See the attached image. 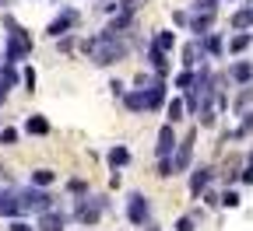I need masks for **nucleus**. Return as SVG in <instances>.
Returning a JSON list of instances; mask_svg holds the SVG:
<instances>
[{
	"label": "nucleus",
	"mask_w": 253,
	"mask_h": 231,
	"mask_svg": "<svg viewBox=\"0 0 253 231\" xmlns=\"http://www.w3.org/2000/svg\"><path fill=\"white\" fill-rule=\"evenodd\" d=\"M81 53L95 63V67H113V63L126 60V53H130V46L123 42V35H109V32H95V35H88L81 42Z\"/></svg>",
	"instance_id": "obj_1"
},
{
	"label": "nucleus",
	"mask_w": 253,
	"mask_h": 231,
	"mask_svg": "<svg viewBox=\"0 0 253 231\" xmlns=\"http://www.w3.org/2000/svg\"><path fill=\"white\" fill-rule=\"evenodd\" d=\"M4 63H14V67H18V63L32 53V35H28V32L11 18V14H4Z\"/></svg>",
	"instance_id": "obj_2"
},
{
	"label": "nucleus",
	"mask_w": 253,
	"mask_h": 231,
	"mask_svg": "<svg viewBox=\"0 0 253 231\" xmlns=\"http://www.w3.org/2000/svg\"><path fill=\"white\" fill-rule=\"evenodd\" d=\"M18 203H21V214H28V210L46 214V210H53V196L39 186H25V189H18Z\"/></svg>",
	"instance_id": "obj_3"
},
{
	"label": "nucleus",
	"mask_w": 253,
	"mask_h": 231,
	"mask_svg": "<svg viewBox=\"0 0 253 231\" xmlns=\"http://www.w3.org/2000/svg\"><path fill=\"white\" fill-rule=\"evenodd\" d=\"M106 210V196H81L78 200V210H74V221L81 224V228H95L99 224V214Z\"/></svg>",
	"instance_id": "obj_4"
},
{
	"label": "nucleus",
	"mask_w": 253,
	"mask_h": 231,
	"mask_svg": "<svg viewBox=\"0 0 253 231\" xmlns=\"http://www.w3.org/2000/svg\"><path fill=\"white\" fill-rule=\"evenodd\" d=\"M194 140H197V126L190 130V133L183 137V140H176V151H172V175H179V172H186L190 168V161H194Z\"/></svg>",
	"instance_id": "obj_5"
},
{
	"label": "nucleus",
	"mask_w": 253,
	"mask_h": 231,
	"mask_svg": "<svg viewBox=\"0 0 253 231\" xmlns=\"http://www.w3.org/2000/svg\"><path fill=\"white\" fill-rule=\"evenodd\" d=\"M126 221H130L134 228H144L151 221V203L144 193H130L126 196Z\"/></svg>",
	"instance_id": "obj_6"
},
{
	"label": "nucleus",
	"mask_w": 253,
	"mask_h": 231,
	"mask_svg": "<svg viewBox=\"0 0 253 231\" xmlns=\"http://www.w3.org/2000/svg\"><path fill=\"white\" fill-rule=\"evenodd\" d=\"M78 21H81V14H78L74 7H63V11H60V14H56V18L49 21V28H46V35H49V39H60V35H71V28H74Z\"/></svg>",
	"instance_id": "obj_7"
},
{
	"label": "nucleus",
	"mask_w": 253,
	"mask_h": 231,
	"mask_svg": "<svg viewBox=\"0 0 253 231\" xmlns=\"http://www.w3.org/2000/svg\"><path fill=\"white\" fill-rule=\"evenodd\" d=\"M144 91V105H148V112H158V109H166V95H169V84L162 81V77H151V84L148 88H141Z\"/></svg>",
	"instance_id": "obj_8"
},
{
	"label": "nucleus",
	"mask_w": 253,
	"mask_h": 231,
	"mask_svg": "<svg viewBox=\"0 0 253 231\" xmlns=\"http://www.w3.org/2000/svg\"><path fill=\"white\" fill-rule=\"evenodd\" d=\"M172 151H176V130H172V123H166L162 130H158L155 154H158V158H172Z\"/></svg>",
	"instance_id": "obj_9"
},
{
	"label": "nucleus",
	"mask_w": 253,
	"mask_h": 231,
	"mask_svg": "<svg viewBox=\"0 0 253 231\" xmlns=\"http://www.w3.org/2000/svg\"><path fill=\"white\" fill-rule=\"evenodd\" d=\"M211 175H214L211 165H201V168H194V175H190V196H201V193L211 186Z\"/></svg>",
	"instance_id": "obj_10"
},
{
	"label": "nucleus",
	"mask_w": 253,
	"mask_h": 231,
	"mask_svg": "<svg viewBox=\"0 0 253 231\" xmlns=\"http://www.w3.org/2000/svg\"><path fill=\"white\" fill-rule=\"evenodd\" d=\"M0 214H4V217H18V214H21V203H18V189H14V186L0 189Z\"/></svg>",
	"instance_id": "obj_11"
},
{
	"label": "nucleus",
	"mask_w": 253,
	"mask_h": 231,
	"mask_svg": "<svg viewBox=\"0 0 253 231\" xmlns=\"http://www.w3.org/2000/svg\"><path fill=\"white\" fill-rule=\"evenodd\" d=\"M67 228V214L63 210H46V214H39V231H63Z\"/></svg>",
	"instance_id": "obj_12"
},
{
	"label": "nucleus",
	"mask_w": 253,
	"mask_h": 231,
	"mask_svg": "<svg viewBox=\"0 0 253 231\" xmlns=\"http://www.w3.org/2000/svg\"><path fill=\"white\" fill-rule=\"evenodd\" d=\"M148 67H151V70H155L158 77L166 81V74H169V60H166V53L158 49L155 42H148Z\"/></svg>",
	"instance_id": "obj_13"
},
{
	"label": "nucleus",
	"mask_w": 253,
	"mask_h": 231,
	"mask_svg": "<svg viewBox=\"0 0 253 231\" xmlns=\"http://www.w3.org/2000/svg\"><path fill=\"white\" fill-rule=\"evenodd\" d=\"M186 25H190V32L201 39V35H208L211 25H214V11H197V18H186Z\"/></svg>",
	"instance_id": "obj_14"
},
{
	"label": "nucleus",
	"mask_w": 253,
	"mask_h": 231,
	"mask_svg": "<svg viewBox=\"0 0 253 231\" xmlns=\"http://www.w3.org/2000/svg\"><path fill=\"white\" fill-rule=\"evenodd\" d=\"M229 81H236L239 88H246V84L253 81V63H246V60L232 63V67H229Z\"/></svg>",
	"instance_id": "obj_15"
},
{
	"label": "nucleus",
	"mask_w": 253,
	"mask_h": 231,
	"mask_svg": "<svg viewBox=\"0 0 253 231\" xmlns=\"http://www.w3.org/2000/svg\"><path fill=\"white\" fill-rule=\"evenodd\" d=\"M123 105H126V112H134V116L148 112V105H144V91H141V88H134V91H123Z\"/></svg>",
	"instance_id": "obj_16"
},
{
	"label": "nucleus",
	"mask_w": 253,
	"mask_h": 231,
	"mask_svg": "<svg viewBox=\"0 0 253 231\" xmlns=\"http://www.w3.org/2000/svg\"><path fill=\"white\" fill-rule=\"evenodd\" d=\"M197 42H201V53H204V56H221V53H225V46H221V35H218V32H208V35H201Z\"/></svg>",
	"instance_id": "obj_17"
},
{
	"label": "nucleus",
	"mask_w": 253,
	"mask_h": 231,
	"mask_svg": "<svg viewBox=\"0 0 253 231\" xmlns=\"http://www.w3.org/2000/svg\"><path fill=\"white\" fill-rule=\"evenodd\" d=\"M25 133H36V137H46L49 133V123L42 116H28L25 119Z\"/></svg>",
	"instance_id": "obj_18"
},
{
	"label": "nucleus",
	"mask_w": 253,
	"mask_h": 231,
	"mask_svg": "<svg viewBox=\"0 0 253 231\" xmlns=\"http://www.w3.org/2000/svg\"><path fill=\"white\" fill-rule=\"evenodd\" d=\"M126 161H130V151H126L123 144H116V147L109 151V168L116 172V168H123V165H126Z\"/></svg>",
	"instance_id": "obj_19"
},
{
	"label": "nucleus",
	"mask_w": 253,
	"mask_h": 231,
	"mask_svg": "<svg viewBox=\"0 0 253 231\" xmlns=\"http://www.w3.org/2000/svg\"><path fill=\"white\" fill-rule=\"evenodd\" d=\"M197 60H204V53H201V42L194 39V42H186V46H183V63H186V67H194Z\"/></svg>",
	"instance_id": "obj_20"
},
{
	"label": "nucleus",
	"mask_w": 253,
	"mask_h": 231,
	"mask_svg": "<svg viewBox=\"0 0 253 231\" xmlns=\"http://www.w3.org/2000/svg\"><path fill=\"white\" fill-rule=\"evenodd\" d=\"M151 42H155L158 49H162V53H172V49H176V32H158V35H155Z\"/></svg>",
	"instance_id": "obj_21"
},
{
	"label": "nucleus",
	"mask_w": 253,
	"mask_h": 231,
	"mask_svg": "<svg viewBox=\"0 0 253 231\" xmlns=\"http://www.w3.org/2000/svg\"><path fill=\"white\" fill-rule=\"evenodd\" d=\"M250 42H253V35H250V32H239V35H232V39H229V53H243Z\"/></svg>",
	"instance_id": "obj_22"
},
{
	"label": "nucleus",
	"mask_w": 253,
	"mask_h": 231,
	"mask_svg": "<svg viewBox=\"0 0 253 231\" xmlns=\"http://www.w3.org/2000/svg\"><path fill=\"white\" fill-rule=\"evenodd\" d=\"M53 179H56V175H53L49 168H39V172H32V186H39V189H46Z\"/></svg>",
	"instance_id": "obj_23"
},
{
	"label": "nucleus",
	"mask_w": 253,
	"mask_h": 231,
	"mask_svg": "<svg viewBox=\"0 0 253 231\" xmlns=\"http://www.w3.org/2000/svg\"><path fill=\"white\" fill-rule=\"evenodd\" d=\"M166 112H169V123L176 126V123L183 119V112H186V109H183V102H179V98H172V102L166 105Z\"/></svg>",
	"instance_id": "obj_24"
},
{
	"label": "nucleus",
	"mask_w": 253,
	"mask_h": 231,
	"mask_svg": "<svg viewBox=\"0 0 253 231\" xmlns=\"http://www.w3.org/2000/svg\"><path fill=\"white\" fill-rule=\"evenodd\" d=\"M218 203L229 207V210H236V207H239V193H236V189H225V193L218 196Z\"/></svg>",
	"instance_id": "obj_25"
},
{
	"label": "nucleus",
	"mask_w": 253,
	"mask_h": 231,
	"mask_svg": "<svg viewBox=\"0 0 253 231\" xmlns=\"http://www.w3.org/2000/svg\"><path fill=\"white\" fill-rule=\"evenodd\" d=\"M250 25H253V21H250V11H246V7L232 14V28H236V32H243V28H250Z\"/></svg>",
	"instance_id": "obj_26"
},
{
	"label": "nucleus",
	"mask_w": 253,
	"mask_h": 231,
	"mask_svg": "<svg viewBox=\"0 0 253 231\" xmlns=\"http://www.w3.org/2000/svg\"><path fill=\"white\" fill-rule=\"evenodd\" d=\"M236 133H239V137H250V133H253V109L243 112V126L236 130Z\"/></svg>",
	"instance_id": "obj_27"
},
{
	"label": "nucleus",
	"mask_w": 253,
	"mask_h": 231,
	"mask_svg": "<svg viewBox=\"0 0 253 231\" xmlns=\"http://www.w3.org/2000/svg\"><path fill=\"white\" fill-rule=\"evenodd\" d=\"M67 193H74V196H84V193H88L84 179H71V182H67Z\"/></svg>",
	"instance_id": "obj_28"
},
{
	"label": "nucleus",
	"mask_w": 253,
	"mask_h": 231,
	"mask_svg": "<svg viewBox=\"0 0 253 231\" xmlns=\"http://www.w3.org/2000/svg\"><path fill=\"white\" fill-rule=\"evenodd\" d=\"M250 102H253V88L246 84V91L239 95V102H236V109H239V112H246V105H250Z\"/></svg>",
	"instance_id": "obj_29"
},
{
	"label": "nucleus",
	"mask_w": 253,
	"mask_h": 231,
	"mask_svg": "<svg viewBox=\"0 0 253 231\" xmlns=\"http://www.w3.org/2000/svg\"><path fill=\"white\" fill-rule=\"evenodd\" d=\"M176 231H197V221L186 214V217H179V221H176Z\"/></svg>",
	"instance_id": "obj_30"
},
{
	"label": "nucleus",
	"mask_w": 253,
	"mask_h": 231,
	"mask_svg": "<svg viewBox=\"0 0 253 231\" xmlns=\"http://www.w3.org/2000/svg\"><path fill=\"white\" fill-rule=\"evenodd\" d=\"M56 49H60V53H71V49H74V35H60V39H56Z\"/></svg>",
	"instance_id": "obj_31"
},
{
	"label": "nucleus",
	"mask_w": 253,
	"mask_h": 231,
	"mask_svg": "<svg viewBox=\"0 0 253 231\" xmlns=\"http://www.w3.org/2000/svg\"><path fill=\"white\" fill-rule=\"evenodd\" d=\"M14 140H18V130H11V126H7V130H0V144H4V147L14 144Z\"/></svg>",
	"instance_id": "obj_32"
},
{
	"label": "nucleus",
	"mask_w": 253,
	"mask_h": 231,
	"mask_svg": "<svg viewBox=\"0 0 253 231\" xmlns=\"http://www.w3.org/2000/svg\"><path fill=\"white\" fill-rule=\"evenodd\" d=\"M158 175H162V179L172 175V161H169V158H158Z\"/></svg>",
	"instance_id": "obj_33"
},
{
	"label": "nucleus",
	"mask_w": 253,
	"mask_h": 231,
	"mask_svg": "<svg viewBox=\"0 0 253 231\" xmlns=\"http://www.w3.org/2000/svg\"><path fill=\"white\" fill-rule=\"evenodd\" d=\"M21 81H25V88H28V91H36V70H32V67H25Z\"/></svg>",
	"instance_id": "obj_34"
},
{
	"label": "nucleus",
	"mask_w": 253,
	"mask_h": 231,
	"mask_svg": "<svg viewBox=\"0 0 253 231\" xmlns=\"http://www.w3.org/2000/svg\"><path fill=\"white\" fill-rule=\"evenodd\" d=\"M201 200H204V203H208V207H218V193H214V189H211V186H208V189H204V193H201Z\"/></svg>",
	"instance_id": "obj_35"
},
{
	"label": "nucleus",
	"mask_w": 253,
	"mask_h": 231,
	"mask_svg": "<svg viewBox=\"0 0 253 231\" xmlns=\"http://www.w3.org/2000/svg\"><path fill=\"white\" fill-rule=\"evenodd\" d=\"M194 84V70H183L179 77H176V88H190Z\"/></svg>",
	"instance_id": "obj_36"
},
{
	"label": "nucleus",
	"mask_w": 253,
	"mask_h": 231,
	"mask_svg": "<svg viewBox=\"0 0 253 231\" xmlns=\"http://www.w3.org/2000/svg\"><path fill=\"white\" fill-rule=\"evenodd\" d=\"M218 4H221V0H197V11H218Z\"/></svg>",
	"instance_id": "obj_37"
},
{
	"label": "nucleus",
	"mask_w": 253,
	"mask_h": 231,
	"mask_svg": "<svg viewBox=\"0 0 253 231\" xmlns=\"http://www.w3.org/2000/svg\"><path fill=\"white\" fill-rule=\"evenodd\" d=\"M239 179H243V182H250V186H253V165H246V168H243V172H239Z\"/></svg>",
	"instance_id": "obj_38"
},
{
	"label": "nucleus",
	"mask_w": 253,
	"mask_h": 231,
	"mask_svg": "<svg viewBox=\"0 0 253 231\" xmlns=\"http://www.w3.org/2000/svg\"><path fill=\"white\" fill-rule=\"evenodd\" d=\"M109 91H113V98H123V91H126V88H123L120 81H113V84H109Z\"/></svg>",
	"instance_id": "obj_39"
},
{
	"label": "nucleus",
	"mask_w": 253,
	"mask_h": 231,
	"mask_svg": "<svg viewBox=\"0 0 253 231\" xmlns=\"http://www.w3.org/2000/svg\"><path fill=\"white\" fill-rule=\"evenodd\" d=\"M99 11H120L116 0H99Z\"/></svg>",
	"instance_id": "obj_40"
},
{
	"label": "nucleus",
	"mask_w": 253,
	"mask_h": 231,
	"mask_svg": "<svg viewBox=\"0 0 253 231\" xmlns=\"http://www.w3.org/2000/svg\"><path fill=\"white\" fill-rule=\"evenodd\" d=\"M11 231H36V228L25 224V221H14V224H11Z\"/></svg>",
	"instance_id": "obj_41"
},
{
	"label": "nucleus",
	"mask_w": 253,
	"mask_h": 231,
	"mask_svg": "<svg viewBox=\"0 0 253 231\" xmlns=\"http://www.w3.org/2000/svg\"><path fill=\"white\" fill-rule=\"evenodd\" d=\"M141 231H162V228H158V224H151V221H148V224H144Z\"/></svg>",
	"instance_id": "obj_42"
},
{
	"label": "nucleus",
	"mask_w": 253,
	"mask_h": 231,
	"mask_svg": "<svg viewBox=\"0 0 253 231\" xmlns=\"http://www.w3.org/2000/svg\"><path fill=\"white\" fill-rule=\"evenodd\" d=\"M11 4H14V0H0V7H4V11H7V7H11Z\"/></svg>",
	"instance_id": "obj_43"
},
{
	"label": "nucleus",
	"mask_w": 253,
	"mask_h": 231,
	"mask_svg": "<svg viewBox=\"0 0 253 231\" xmlns=\"http://www.w3.org/2000/svg\"><path fill=\"white\" fill-rule=\"evenodd\" d=\"M53 4H60V0H53Z\"/></svg>",
	"instance_id": "obj_44"
}]
</instances>
